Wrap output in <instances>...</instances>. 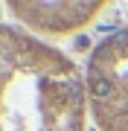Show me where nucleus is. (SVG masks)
<instances>
[{
    "label": "nucleus",
    "mask_w": 128,
    "mask_h": 131,
    "mask_svg": "<svg viewBox=\"0 0 128 131\" xmlns=\"http://www.w3.org/2000/svg\"><path fill=\"white\" fill-rule=\"evenodd\" d=\"M85 96L99 131H128V26L93 47L85 67Z\"/></svg>",
    "instance_id": "2"
},
{
    "label": "nucleus",
    "mask_w": 128,
    "mask_h": 131,
    "mask_svg": "<svg viewBox=\"0 0 128 131\" xmlns=\"http://www.w3.org/2000/svg\"><path fill=\"white\" fill-rule=\"evenodd\" d=\"M108 3L76 0V3H9V12L32 35H70L96 18Z\"/></svg>",
    "instance_id": "3"
},
{
    "label": "nucleus",
    "mask_w": 128,
    "mask_h": 131,
    "mask_svg": "<svg viewBox=\"0 0 128 131\" xmlns=\"http://www.w3.org/2000/svg\"><path fill=\"white\" fill-rule=\"evenodd\" d=\"M85 73L50 41L0 20V131H87Z\"/></svg>",
    "instance_id": "1"
}]
</instances>
